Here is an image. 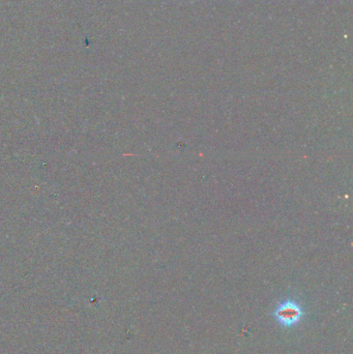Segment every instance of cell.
I'll use <instances>...</instances> for the list:
<instances>
[{"label":"cell","mask_w":353,"mask_h":354,"mask_svg":"<svg viewBox=\"0 0 353 354\" xmlns=\"http://www.w3.org/2000/svg\"><path fill=\"white\" fill-rule=\"evenodd\" d=\"M302 314L303 312L297 302L285 300L276 309L274 316L281 325L292 327L300 321Z\"/></svg>","instance_id":"6da1fadb"}]
</instances>
